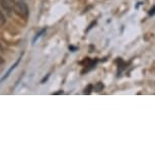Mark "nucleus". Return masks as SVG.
Segmentation results:
<instances>
[{
    "label": "nucleus",
    "mask_w": 155,
    "mask_h": 155,
    "mask_svg": "<svg viewBox=\"0 0 155 155\" xmlns=\"http://www.w3.org/2000/svg\"><path fill=\"white\" fill-rule=\"evenodd\" d=\"M13 11L16 15H18L23 19H27L28 17V14H30V9H28V4L23 1H17L14 5Z\"/></svg>",
    "instance_id": "nucleus-1"
},
{
    "label": "nucleus",
    "mask_w": 155,
    "mask_h": 155,
    "mask_svg": "<svg viewBox=\"0 0 155 155\" xmlns=\"http://www.w3.org/2000/svg\"><path fill=\"white\" fill-rule=\"evenodd\" d=\"M15 3H16L15 0H0V6L2 7V9H3L8 15H11Z\"/></svg>",
    "instance_id": "nucleus-2"
},
{
    "label": "nucleus",
    "mask_w": 155,
    "mask_h": 155,
    "mask_svg": "<svg viewBox=\"0 0 155 155\" xmlns=\"http://www.w3.org/2000/svg\"><path fill=\"white\" fill-rule=\"evenodd\" d=\"M21 58H22V55H20V56L18 57V59H17V60L15 61V63H14L13 65H11L10 68L8 69V71H7L6 73H5V75L3 76V77L1 78V79H0V83H1V82H3V81H4L5 79H7V78H8V76L10 75V73L12 72L13 70L15 69L17 66H18V64H19V62H20V60H21Z\"/></svg>",
    "instance_id": "nucleus-3"
},
{
    "label": "nucleus",
    "mask_w": 155,
    "mask_h": 155,
    "mask_svg": "<svg viewBox=\"0 0 155 155\" xmlns=\"http://www.w3.org/2000/svg\"><path fill=\"white\" fill-rule=\"evenodd\" d=\"M102 89H104V84H102L101 82H98L94 87V90H95V91H97V92L101 91Z\"/></svg>",
    "instance_id": "nucleus-4"
},
{
    "label": "nucleus",
    "mask_w": 155,
    "mask_h": 155,
    "mask_svg": "<svg viewBox=\"0 0 155 155\" xmlns=\"http://www.w3.org/2000/svg\"><path fill=\"white\" fill-rule=\"evenodd\" d=\"M5 22H6V18H5L4 14L2 13V11H0V25H4Z\"/></svg>",
    "instance_id": "nucleus-5"
},
{
    "label": "nucleus",
    "mask_w": 155,
    "mask_h": 155,
    "mask_svg": "<svg viewBox=\"0 0 155 155\" xmlns=\"http://www.w3.org/2000/svg\"><path fill=\"white\" fill-rule=\"evenodd\" d=\"M46 31V28H44V30H42V31H41L39 34H37V35H36V37H35L34 41H33V43H35V42H36V41H37V40L39 39V38L41 37V35H42V34H44V31Z\"/></svg>",
    "instance_id": "nucleus-6"
},
{
    "label": "nucleus",
    "mask_w": 155,
    "mask_h": 155,
    "mask_svg": "<svg viewBox=\"0 0 155 155\" xmlns=\"http://www.w3.org/2000/svg\"><path fill=\"white\" fill-rule=\"evenodd\" d=\"M92 88H93V86H92V85H88V87H87V88H86L85 90H84V93H85V94H86V93H87V94H89L90 91L92 90Z\"/></svg>",
    "instance_id": "nucleus-7"
},
{
    "label": "nucleus",
    "mask_w": 155,
    "mask_h": 155,
    "mask_svg": "<svg viewBox=\"0 0 155 155\" xmlns=\"http://www.w3.org/2000/svg\"><path fill=\"white\" fill-rule=\"evenodd\" d=\"M154 14H155V5L151 8L150 10H149V15L152 16V15H154Z\"/></svg>",
    "instance_id": "nucleus-8"
}]
</instances>
